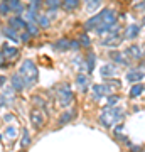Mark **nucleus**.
Returning a JSON list of instances; mask_svg holds the SVG:
<instances>
[{
  "instance_id": "nucleus-1",
  "label": "nucleus",
  "mask_w": 145,
  "mask_h": 152,
  "mask_svg": "<svg viewBox=\"0 0 145 152\" xmlns=\"http://www.w3.org/2000/svg\"><path fill=\"white\" fill-rule=\"evenodd\" d=\"M19 75L20 78L24 80L26 86H34L37 83V78H39V71H37V66L32 59H26L22 61L20 68H19Z\"/></svg>"
},
{
  "instance_id": "nucleus-2",
  "label": "nucleus",
  "mask_w": 145,
  "mask_h": 152,
  "mask_svg": "<svg viewBox=\"0 0 145 152\" xmlns=\"http://www.w3.org/2000/svg\"><path fill=\"white\" fill-rule=\"evenodd\" d=\"M122 118H123V112L118 107H106V108H103L101 115H100V124L110 129V127H115Z\"/></svg>"
},
{
  "instance_id": "nucleus-3",
  "label": "nucleus",
  "mask_w": 145,
  "mask_h": 152,
  "mask_svg": "<svg viewBox=\"0 0 145 152\" xmlns=\"http://www.w3.org/2000/svg\"><path fill=\"white\" fill-rule=\"evenodd\" d=\"M58 102H59L61 107H69L73 103V91H71V86L68 83H63L58 86Z\"/></svg>"
},
{
  "instance_id": "nucleus-4",
  "label": "nucleus",
  "mask_w": 145,
  "mask_h": 152,
  "mask_svg": "<svg viewBox=\"0 0 145 152\" xmlns=\"http://www.w3.org/2000/svg\"><path fill=\"white\" fill-rule=\"evenodd\" d=\"M122 39L123 37H122V34H120V27L115 26V27L110 31V36L101 41V44L103 46H118V44L122 42Z\"/></svg>"
},
{
  "instance_id": "nucleus-5",
  "label": "nucleus",
  "mask_w": 145,
  "mask_h": 152,
  "mask_svg": "<svg viewBox=\"0 0 145 152\" xmlns=\"http://www.w3.org/2000/svg\"><path fill=\"white\" fill-rule=\"evenodd\" d=\"M125 54L130 56L132 59H142L144 58V49L140 48L138 44H132V46L125 49Z\"/></svg>"
},
{
  "instance_id": "nucleus-6",
  "label": "nucleus",
  "mask_w": 145,
  "mask_h": 152,
  "mask_svg": "<svg viewBox=\"0 0 145 152\" xmlns=\"http://www.w3.org/2000/svg\"><path fill=\"white\" fill-rule=\"evenodd\" d=\"M145 78V73L140 69H130L127 73V81L128 83H135V85H140V81Z\"/></svg>"
},
{
  "instance_id": "nucleus-7",
  "label": "nucleus",
  "mask_w": 145,
  "mask_h": 152,
  "mask_svg": "<svg viewBox=\"0 0 145 152\" xmlns=\"http://www.w3.org/2000/svg\"><path fill=\"white\" fill-rule=\"evenodd\" d=\"M31 122H32L34 129H41L44 125V115L42 112H39V110H32L31 112Z\"/></svg>"
},
{
  "instance_id": "nucleus-8",
  "label": "nucleus",
  "mask_w": 145,
  "mask_h": 152,
  "mask_svg": "<svg viewBox=\"0 0 145 152\" xmlns=\"http://www.w3.org/2000/svg\"><path fill=\"white\" fill-rule=\"evenodd\" d=\"M9 27H12L14 31H22V29H26L27 27V22L22 19L20 15H17V17H10V20H9Z\"/></svg>"
},
{
  "instance_id": "nucleus-9",
  "label": "nucleus",
  "mask_w": 145,
  "mask_h": 152,
  "mask_svg": "<svg viewBox=\"0 0 145 152\" xmlns=\"http://www.w3.org/2000/svg\"><path fill=\"white\" fill-rule=\"evenodd\" d=\"M113 90H111V86L110 85H95L93 86V93H95V96L96 98H100V96H105V95H110Z\"/></svg>"
},
{
  "instance_id": "nucleus-10",
  "label": "nucleus",
  "mask_w": 145,
  "mask_h": 152,
  "mask_svg": "<svg viewBox=\"0 0 145 152\" xmlns=\"http://www.w3.org/2000/svg\"><path fill=\"white\" fill-rule=\"evenodd\" d=\"M100 24H101V15L96 14V15H93L91 19H88V20H86L85 29H86V31H96Z\"/></svg>"
},
{
  "instance_id": "nucleus-11",
  "label": "nucleus",
  "mask_w": 145,
  "mask_h": 152,
  "mask_svg": "<svg viewBox=\"0 0 145 152\" xmlns=\"http://www.w3.org/2000/svg\"><path fill=\"white\" fill-rule=\"evenodd\" d=\"M2 54H4V58L14 59L15 56H19V49L12 48V46H9V44H4V46H2Z\"/></svg>"
},
{
  "instance_id": "nucleus-12",
  "label": "nucleus",
  "mask_w": 145,
  "mask_h": 152,
  "mask_svg": "<svg viewBox=\"0 0 145 152\" xmlns=\"http://www.w3.org/2000/svg\"><path fill=\"white\" fill-rule=\"evenodd\" d=\"M10 81H12V86L15 88L17 91H22V90L26 88V83H24V80L20 78V75H19V73H14V75H12Z\"/></svg>"
},
{
  "instance_id": "nucleus-13",
  "label": "nucleus",
  "mask_w": 145,
  "mask_h": 152,
  "mask_svg": "<svg viewBox=\"0 0 145 152\" xmlns=\"http://www.w3.org/2000/svg\"><path fill=\"white\" fill-rule=\"evenodd\" d=\"M52 48L56 51H68V49H71V41H68V39H59V41H56L52 44Z\"/></svg>"
},
{
  "instance_id": "nucleus-14",
  "label": "nucleus",
  "mask_w": 145,
  "mask_h": 152,
  "mask_svg": "<svg viewBox=\"0 0 145 152\" xmlns=\"http://www.w3.org/2000/svg\"><path fill=\"white\" fill-rule=\"evenodd\" d=\"M4 36H5L7 39L14 41V42H19V41H20V36H19L17 31H14L12 27H5V29H4Z\"/></svg>"
},
{
  "instance_id": "nucleus-15",
  "label": "nucleus",
  "mask_w": 145,
  "mask_h": 152,
  "mask_svg": "<svg viewBox=\"0 0 145 152\" xmlns=\"http://www.w3.org/2000/svg\"><path fill=\"white\" fill-rule=\"evenodd\" d=\"M73 110H66L64 113H61L59 115V118H58V124L59 125H66V124H69L71 120H73Z\"/></svg>"
},
{
  "instance_id": "nucleus-16",
  "label": "nucleus",
  "mask_w": 145,
  "mask_h": 152,
  "mask_svg": "<svg viewBox=\"0 0 145 152\" xmlns=\"http://www.w3.org/2000/svg\"><path fill=\"white\" fill-rule=\"evenodd\" d=\"M76 83H78V86L85 91L86 88H88V85H90V78L86 75H83V73H79V75L76 76Z\"/></svg>"
},
{
  "instance_id": "nucleus-17",
  "label": "nucleus",
  "mask_w": 145,
  "mask_h": 152,
  "mask_svg": "<svg viewBox=\"0 0 145 152\" xmlns=\"http://www.w3.org/2000/svg\"><path fill=\"white\" fill-rule=\"evenodd\" d=\"M115 73H117V66H115V64H105L101 69H100V75L105 76V78H108V76H113Z\"/></svg>"
},
{
  "instance_id": "nucleus-18",
  "label": "nucleus",
  "mask_w": 145,
  "mask_h": 152,
  "mask_svg": "<svg viewBox=\"0 0 145 152\" xmlns=\"http://www.w3.org/2000/svg\"><path fill=\"white\" fill-rule=\"evenodd\" d=\"M138 32H140L138 26H130V27L125 31V37L127 39H135L137 36H138Z\"/></svg>"
},
{
  "instance_id": "nucleus-19",
  "label": "nucleus",
  "mask_w": 145,
  "mask_h": 152,
  "mask_svg": "<svg viewBox=\"0 0 145 152\" xmlns=\"http://www.w3.org/2000/svg\"><path fill=\"white\" fill-rule=\"evenodd\" d=\"M9 7H10V10H14L15 14H19V15L24 12V5H22L20 2H17V0H10V2H9Z\"/></svg>"
},
{
  "instance_id": "nucleus-20",
  "label": "nucleus",
  "mask_w": 145,
  "mask_h": 152,
  "mask_svg": "<svg viewBox=\"0 0 145 152\" xmlns=\"http://www.w3.org/2000/svg\"><path fill=\"white\" fill-rule=\"evenodd\" d=\"M110 58H111L113 61H117L118 64H128V61L125 59L120 53H117V51H111V53H110Z\"/></svg>"
},
{
  "instance_id": "nucleus-21",
  "label": "nucleus",
  "mask_w": 145,
  "mask_h": 152,
  "mask_svg": "<svg viewBox=\"0 0 145 152\" xmlns=\"http://www.w3.org/2000/svg\"><path fill=\"white\" fill-rule=\"evenodd\" d=\"M61 5H63V9H64V10H74L76 7L79 5V2H78V0H66V2H63V4H61Z\"/></svg>"
},
{
  "instance_id": "nucleus-22",
  "label": "nucleus",
  "mask_w": 145,
  "mask_h": 152,
  "mask_svg": "<svg viewBox=\"0 0 145 152\" xmlns=\"http://www.w3.org/2000/svg\"><path fill=\"white\" fill-rule=\"evenodd\" d=\"M142 93H144V86H142V85H133L132 90H130V96L137 98V96H140Z\"/></svg>"
},
{
  "instance_id": "nucleus-23",
  "label": "nucleus",
  "mask_w": 145,
  "mask_h": 152,
  "mask_svg": "<svg viewBox=\"0 0 145 152\" xmlns=\"http://www.w3.org/2000/svg\"><path fill=\"white\" fill-rule=\"evenodd\" d=\"M95 61H96L95 54H88V56H86V69L90 71V73L95 69Z\"/></svg>"
},
{
  "instance_id": "nucleus-24",
  "label": "nucleus",
  "mask_w": 145,
  "mask_h": 152,
  "mask_svg": "<svg viewBox=\"0 0 145 152\" xmlns=\"http://www.w3.org/2000/svg\"><path fill=\"white\" fill-rule=\"evenodd\" d=\"M37 24L41 26V27H49V19L46 15H37Z\"/></svg>"
},
{
  "instance_id": "nucleus-25",
  "label": "nucleus",
  "mask_w": 145,
  "mask_h": 152,
  "mask_svg": "<svg viewBox=\"0 0 145 152\" xmlns=\"http://www.w3.org/2000/svg\"><path fill=\"white\" fill-rule=\"evenodd\" d=\"M27 32L31 34V36H36V34H37V26H36V24H34V22H27Z\"/></svg>"
},
{
  "instance_id": "nucleus-26",
  "label": "nucleus",
  "mask_w": 145,
  "mask_h": 152,
  "mask_svg": "<svg viewBox=\"0 0 145 152\" xmlns=\"http://www.w3.org/2000/svg\"><path fill=\"white\" fill-rule=\"evenodd\" d=\"M31 144V137H29V132L24 130V135H22V140H20V147H27Z\"/></svg>"
},
{
  "instance_id": "nucleus-27",
  "label": "nucleus",
  "mask_w": 145,
  "mask_h": 152,
  "mask_svg": "<svg viewBox=\"0 0 145 152\" xmlns=\"http://www.w3.org/2000/svg\"><path fill=\"white\" fill-rule=\"evenodd\" d=\"M9 12H10L9 2H0V14H2V15H7Z\"/></svg>"
},
{
  "instance_id": "nucleus-28",
  "label": "nucleus",
  "mask_w": 145,
  "mask_h": 152,
  "mask_svg": "<svg viewBox=\"0 0 145 152\" xmlns=\"http://www.w3.org/2000/svg\"><path fill=\"white\" fill-rule=\"evenodd\" d=\"M41 5H42V4H41V2H37V0H36V2H31V4H29V10L37 14V9H39Z\"/></svg>"
},
{
  "instance_id": "nucleus-29",
  "label": "nucleus",
  "mask_w": 145,
  "mask_h": 152,
  "mask_svg": "<svg viewBox=\"0 0 145 152\" xmlns=\"http://www.w3.org/2000/svg\"><path fill=\"white\" fill-rule=\"evenodd\" d=\"M79 46H90V37L86 34H81L79 37Z\"/></svg>"
},
{
  "instance_id": "nucleus-30",
  "label": "nucleus",
  "mask_w": 145,
  "mask_h": 152,
  "mask_svg": "<svg viewBox=\"0 0 145 152\" xmlns=\"http://www.w3.org/2000/svg\"><path fill=\"white\" fill-rule=\"evenodd\" d=\"M98 7H100V2H98V0H91V2L86 5V9H88V10H95Z\"/></svg>"
},
{
  "instance_id": "nucleus-31",
  "label": "nucleus",
  "mask_w": 145,
  "mask_h": 152,
  "mask_svg": "<svg viewBox=\"0 0 145 152\" xmlns=\"http://www.w3.org/2000/svg\"><path fill=\"white\" fill-rule=\"evenodd\" d=\"M46 5H47L49 9H58V7L61 5V4L58 2V0H49V2H46Z\"/></svg>"
},
{
  "instance_id": "nucleus-32",
  "label": "nucleus",
  "mask_w": 145,
  "mask_h": 152,
  "mask_svg": "<svg viewBox=\"0 0 145 152\" xmlns=\"http://www.w3.org/2000/svg\"><path fill=\"white\" fill-rule=\"evenodd\" d=\"M15 129H7L5 130V135H9V139H14V137H15Z\"/></svg>"
},
{
  "instance_id": "nucleus-33",
  "label": "nucleus",
  "mask_w": 145,
  "mask_h": 152,
  "mask_svg": "<svg viewBox=\"0 0 145 152\" xmlns=\"http://www.w3.org/2000/svg\"><path fill=\"white\" fill-rule=\"evenodd\" d=\"M118 103V96H110L108 98V105H115Z\"/></svg>"
},
{
  "instance_id": "nucleus-34",
  "label": "nucleus",
  "mask_w": 145,
  "mask_h": 152,
  "mask_svg": "<svg viewBox=\"0 0 145 152\" xmlns=\"http://www.w3.org/2000/svg\"><path fill=\"white\" fill-rule=\"evenodd\" d=\"M29 39H31V34H29V32H26V34H22V36H20V41H24V42H27Z\"/></svg>"
},
{
  "instance_id": "nucleus-35",
  "label": "nucleus",
  "mask_w": 145,
  "mask_h": 152,
  "mask_svg": "<svg viewBox=\"0 0 145 152\" xmlns=\"http://www.w3.org/2000/svg\"><path fill=\"white\" fill-rule=\"evenodd\" d=\"M71 49H79V44H78V41H71Z\"/></svg>"
},
{
  "instance_id": "nucleus-36",
  "label": "nucleus",
  "mask_w": 145,
  "mask_h": 152,
  "mask_svg": "<svg viewBox=\"0 0 145 152\" xmlns=\"http://www.w3.org/2000/svg\"><path fill=\"white\" fill-rule=\"evenodd\" d=\"M135 9L138 10V9H145V4H135Z\"/></svg>"
},
{
  "instance_id": "nucleus-37",
  "label": "nucleus",
  "mask_w": 145,
  "mask_h": 152,
  "mask_svg": "<svg viewBox=\"0 0 145 152\" xmlns=\"http://www.w3.org/2000/svg\"><path fill=\"white\" fill-rule=\"evenodd\" d=\"M4 61H5V58H4V54H2V51H0V66L4 64Z\"/></svg>"
},
{
  "instance_id": "nucleus-38",
  "label": "nucleus",
  "mask_w": 145,
  "mask_h": 152,
  "mask_svg": "<svg viewBox=\"0 0 145 152\" xmlns=\"http://www.w3.org/2000/svg\"><path fill=\"white\" fill-rule=\"evenodd\" d=\"M138 151H140L138 147H135V145H133V147H132V152H138Z\"/></svg>"
},
{
  "instance_id": "nucleus-39",
  "label": "nucleus",
  "mask_w": 145,
  "mask_h": 152,
  "mask_svg": "<svg viewBox=\"0 0 145 152\" xmlns=\"http://www.w3.org/2000/svg\"><path fill=\"white\" fill-rule=\"evenodd\" d=\"M142 22H144V24H145V17H144V19H142Z\"/></svg>"
},
{
  "instance_id": "nucleus-40",
  "label": "nucleus",
  "mask_w": 145,
  "mask_h": 152,
  "mask_svg": "<svg viewBox=\"0 0 145 152\" xmlns=\"http://www.w3.org/2000/svg\"><path fill=\"white\" fill-rule=\"evenodd\" d=\"M144 152H145V151H144Z\"/></svg>"
}]
</instances>
